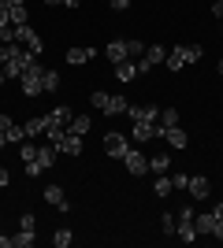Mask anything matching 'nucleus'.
Here are the masks:
<instances>
[{"label": "nucleus", "instance_id": "nucleus-1", "mask_svg": "<svg viewBox=\"0 0 223 248\" xmlns=\"http://www.w3.org/2000/svg\"><path fill=\"white\" fill-rule=\"evenodd\" d=\"M45 71H49V67H45L41 60H34L30 67L19 74V78H22V96H37V93H45Z\"/></svg>", "mask_w": 223, "mask_h": 248}, {"label": "nucleus", "instance_id": "nucleus-2", "mask_svg": "<svg viewBox=\"0 0 223 248\" xmlns=\"http://www.w3.org/2000/svg\"><path fill=\"white\" fill-rule=\"evenodd\" d=\"M89 104H93L97 111H104L108 119H112V115H127V108H130V100L123 93H116V96H108V93H101V89H97L93 96H89Z\"/></svg>", "mask_w": 223, "mask_h": 248}, {"label": "nucleus", "instance_id": "nucleus-3", "mask_svg": "<svg viewBox=\"0 0 223 248\" xmlns=\"http://www.w3.org/2000/svg\"><path fill=\"white\" fill-rule=\"evenodd\" d=\"M193 207H179V215H175V237L182 241V245H193L197 241V222H193Z\"/></svg>", "mask_w": 223, "mask_h": 248}, {"label": "nucleus", "instance_id": "nucleus-4", "mask_svg": "<svg viewBox=\"0 0 223 248\" xmlns=\"http://www.w3.org/2000/svg\"><path fill=\"white\" fill-rule=\"evenodd\" d=\"M193 60H201V45H179V48H171L168 52V67L171 71H182L186 63H193Z\"/></svg>", "mask_w": 223, "mask_h": 248}, {"label": "nucleus", "instance_id": "nucleus-5", "mask_svg": "<svg viewBox=\"0 0 223 248\" xmlns=\"http://www.w3.org/2000/svg\"><path fill=\"white\" fill-rule=\"evenodd\" d=\"M15 41L22 45L26 52H34V56H41L45 52V41H41V33L34 30L30 22H22V26H15Z\"/></svg>", "mask_w": 223, "mask_h": 248}, {"label": "nucleus", "instance_id": "nucleus-6", "mask_svg": "<svg viewBox=\"0 0 223 248\" xmlns=\"http://www.w3.org/2000/svg\"><path fill=\"white\" fill-rule=\"evenodd\" d=\"M164 60H168V48H164V45H149V48L141 52V60H134V63H138V74H149L156 63H164Z\"/></svg>", "mask_w": 223, "mask_h": 248}, {"label": "nucleus", "instance_id": "nucleus-7", "mask_svg": "<svg viewBox=\"0 0 223 248\" xmlns=\"http://www.w3.org/2000/svg\"><path fill=\"white\" fill-rule=\"evenodd\" d=\"M52 145L60 148V152H64V155H82V137H78V134H71L67 126H64V134L56 137Z\"/></svg>", "mask_w": 223, "mask_h": 248}, {"label": "nucleus", "instance_id": "nucleus-8", "mask_svg": "<svg viewBox=\"0 0 223 248\" xmlns=\"http://www.w3.org/2000/svg\"><path fill=\"white\" fill-rule=\"evenodd\" d=\"M104 152L112 155V159H123V155L130 152V148H127V137L116 134V130H112V134H104Z\"/></svg>", "mask_w": 223, "mask_h": 248}, {"label": "nucleus", "instance_id": "nucleus-9", "mask_svg": "<svg viewBox=\"0 0 223 248\" xmlns=\"http://www.w3.org/2000/svg\"><path fill=\"white\" fill-rule=\"evenodd\" d=\"M11 15V26H22V22H30V11H26V0H0Z\"/></svg>", "mask_w": 223, "mask_h": 248}, {"label": "nucleus", "instance_id": "nucleus-10", "mask_svg": "<svg viewBox=\"0 0 223 248\" xmlns=\"http://www.w3.org/2000/svg\"><path fill=\"white\" fill-rule=\"evenodd\" d=\"M45 204L56 207V211H71V200H67V193L60 186H49V189H45Z\"/></svg>", "mask_w": 223, "mask_h": 248}, {"label": "nucleus", "instance_id": "nucleus-11", "mask_svg": "<svg viewBox=\"0 0 223 248\" xmlns=\"http://www.w3.org/2000/svg\"><path fill=\"white\" fill-rule=\"evenodd\" d=\"M160 130H164V126H160ZM160 137H164L171 148H186V145H190V134H186L182 126H168V130H164Z\"/></svg>", "mask_w": 223, "mask_h": 248}, {"label": "nucleus", "instance_id": "nucleus-12", "mask_svg": "<svg viewBox=\"0 0 223 248\" xmlns=\"http://www.w3.org/2000/svg\"><path fill=\"white\" fill-rule=\"evenodd\" d=\"M123 167H127L130 174H145V170H149V159L138 152V148H130V152L123 155Z\"/></svg>", "mask_w": 223, "mask_h": 248}, {"label": "nucleus", "instance_id": "nucleus-13", "mask_svg": "<svg viewBox=\"0 0 223 248\" xmlns=\"http://www.w3.org/2000/svg\"><path fill=\"white\" fill-rule=\"evenodd\" d=\"M186 193H190V197H197V200H205L208 193H212V182H208V178H201V174H190V186H186Z\"/></svg>", "mask_w": 223, "mask_h": 248}, {"label": "nucleus", "instance_id": "nucleus-14", "mask_svg": "<svg viewBox=\"0 0 223 248\" xmlns=\"http://www.w3.org/2000/svg\"><path fill=\"white\" fill-rule=\"evenodd\" d=\"M160 137V123H134V141H153Z\"/></svg>", "mask_w": 223, "mask_h": 248}, {"label": "nucleus", "instance_id": "nucleus-15", "mask_svg": "<svg viewBox=\"0 0 223 248\" xmlns=\"http://www.w3.org/2000/svg\"><path fill=\"white\" fill-rule=\"evenodd\" d=\"M116 78L119 82H134V78H138V63L134 60H119L116 63Z\"/></svg>", "mask_w": 223, "mask_h": 248}, {"label": "nucleus", "instance_id": "nucleus-16", "mask_svg": "<svg viewBox=\"0 0 223 248\" xmlns=\"http://www.w3.org/2000/svg\"><path fill=\"white\" fill-rule=\"evenodd\" d=\"M97 56V48H71L67 52V63H71V67H82V63H89Z\"/></svg>", "mask_w": 223, "mask_h": 248}, {"label": "nucleus", "instance_id": "nucleus-17", "mask_svg": "<svg viewBox=\"0 0 223 248\" xmlns=\"http://www.w3.org/2000/svg\"><path fill=\"white\" fill-rule=\"evenodd\" d=\"M108 60L112 63H119V60H130V52H127V41H108Z\"/></svg>", "mask_w": 223, "mask_h": 248}, {"label": "nucleus", "instance_id": "nucleus-18", "mask_svg": "<svg viewBox=\"0 0 223 248\" xmlns=\"http://www.w3.org/2000/svg\"><path fill=\"white\" fill-rule=\"evenodd\" d=\"M67 123H71V108L67 104H60V108L49 111V126H67Z\"/></svg>", "mask_w": 223, "mask_h": 248}, {"label": "nucleus", "instance_id": "nucleus-19", "mask_svg": "<svg viewBox=\"0 0 223 248\" xmlns=\"http://www.w3.org/2000/svg\"><path fill=\"white\" fill-rule=\"evenodd\" d=\"M168 167H171L168 152H156L153 159H149V170H153V174H168Z\"/></svg>", "mask_w": 223, "mask_h": 248}, {"label": "nucleus", "instance_id": "nucleus-20", "mask_svg": "<svg viewBox=\"0 0 223 248\" xmlns=\"http://www.w3.org/2000/svg\"><path fill=\"white\" fill-rule=\"evenodd\" d=\"M45 126H49V115H37V119H30L22 130H26V137H37V134H45Z\"/></svg>", "mask_w": 223, "mask_h": 248}, {"label": "nucleus", "instance_id": "nucleus-21", "mask_svg": "<svg viewBox=\"0 0 223 248\" xmlns=\"http://www.w3.org/2000/svg\"><path fill=\"white\" fill-rule=\"evenodd\" d=\"M89 126H93V119L78 115V119H71V123H67V130H71V134H78V137H86V134H89Z\"/></svg>", "mask_w": 223, "mask_h": 248}, {"label": "nucleus", "instance_id": "nucleus-22", "mask_svg": "<svg viewBox=\"0 0 223 248\" xmlns=\"http://www.w3.org/2000/svg\"><path fill=\"white\" fill-rule=\"evenodd\" d=\"M193 222H197V237H201V233H208V237H212V211H201V215H193Z\"/></svg>", "mask_w": 223, "mask_h": 248}, {"label": "nucleus", "instance_id": "nucleus-23", "mask_svg": "<svg viewBox=\"0 0 223 248\" xmlns=\"http://www.w3.org/2000/svg\"><path fill=\"white\" fill-rule=\"evenodd\" d=\"M212 237H216V241H223V204H216V207H212Z\"/></svg>", "mask_w": 223, "mask_h": 248}, {"label": "nucleus", "instance_id": "nucleus-24", "mask_svg": "<svg viewBox=\"0 0 223 248\" xmlns=\"http://www.w3.org/2000/svg\"><path fill=\"white\" fill-rule=\"evenodd\" d=\"M34 230H19V233H15V237H11V248H30L34 245Z\"/></svg>", "mask_w": 223, "mask_h": 248}, {"label": "nucleus", "instance_id": "nucleus-25", "mask_svg": "<svg viewBox=\"0 0 223 248\" xmlns=\"http://www.w3.org/2000/svg\"><path fill=\"white\" fill-rule=\"evenodd\" d=\"M52 245H56V248H71V245H74V233H71L67 226L56 230V233H52Z\"/></svg>", "mask_w": 223, "mask_h": 248}, {"label": "nucleus", "instance_id": "nucleus-26", "mask_svg": "<svg viewBox=\"0 0 223 248\" xmlns=\"http://www.w3.org/2000/svg\"><path fill=\"white\" fill-rule=\"evenodd\" d=\"M160 126L168 130V126H179V111L175 108H160Z\"/></svg>", "mask_w": 223, "mask_h": 248}, {"label": "nucleus", "instance_id": "nucleus-27", "mask_svg": "<svg viewBox=\"0 0 223 248\" xmlns=\"http://www.w3.org/2000/svg\"><path fill=\"white\" fill-rule=\"evenodd\" d=\"M153 193H156V197H171V178L160 174L156 182H153Z\"/></svg>", "mask_w": 223, "mask_h": 248}, {"label": "nucleus", "instance_id": "nucleus-28", "mask_svg": "<svg viewBox=\"0 0 223 248\" xmlns=\"http://www.w3.org/2000/svg\"><path fill=\"white\" fill-rule=\"evenodd\" d=\"M19 155H22V163H37V145H30V141H22Z\"/></svg>", "mask_w": 223, "mask_h": 248}, {"label": "nucleus", "instance_id": "nucleus-29", "mask_svg": "<svg viewBox=\"0 0 223 248\" xmlns=\"http://www.w3.org/2000/svg\"><path fill=\"white\" fill-rule=\"evenodd\" d=\"M19 230H37V215H34V211H22L19 215Z\"/></svg>", "mask_w": 223, "mask_h": 248}, {"label": "nucleus", "instance_id": "nucleus-30", "mask_svg": "<svg viewBox=\"0 0 223 248\" xmlns=\"http://www.w3.org/2000/svg\"><path fill=\"white\" fill-rule=\"evenodd\" d=\"M160 226H164V233H168V237H175V215H171V211L160 218Z\"/></svg>", "mask_w": 223, "mask_h": 248}, {"label": "nucleus", "instance_id": "nucleus-31", "mask_svg": "<svg viewBox=\"0 0 223 248\" xmlns=\"http://www.w3.org/2000/svg\"><path fill=\"white\" fill-rule=\"evenodd\" d=\"M56 85H60V74H56V71H45V89H56Z\"/></svg>", "mask_w": 223, "mask_h": 248}, {"label": "nucleus", "instance_id": "nucleus-32", "mask_svg": "<svg viewBox=\"0 0 223 248\" xmlns=\"http://www.w3.org/2000/svg\"><path fill=\"white\" fill-rule=\"evenodd\" d=\"M186 186H190V174H175L171 178V189H186Z\"/></svg>", "mask_w": 223, "mask_h": 248}, {"label": "nucleus", "instance_id": "nucleus-33", "mask_svg": "<svg viewBox=\"0 0 223 248\" xmlns=\"http://www.w3.org/2000/svg\"><path fill=\"white\" fill-rule=\"evenodd\" d=\"M127 52H130V60H138L141 56V41H127Z\"/></svg>", "mask_w": 223, "mask_h": 248}, {"label": "nucleus", "instance_id": "nucleus-34", "mask_svg": "<svg viewBox=\"0 0 223 248\" xmlns=\"http://www.w3.org/2000/svg\"><path fill=\"white\" fill-rule=\"evenodd\" d=\"M8 26H11V15H8V8L0 4V30H8Z\"/></svg>", "mask_w": 223, "mask_h": 248}, {"label": "nucleus", "instance_id": "nucleus-35", "mask_svg": "<svg viewBox=\"0 0 223 248\" xmlns=\"http://www.w3.org/2000/svg\"><path fill=\"white\" fill-rule=\"evenodd\" d=\"M130 4H134V0H112V11H127Z\"/></svg>", "mask_w": 223, "mask_h": 248}, {"label": "nucleus", "instance_id": "nucleus-36", "mask_svg": "<svg viewBox=\"0 0 223 248\" xmlns=\"http://www.w3.org/2000/svg\"><path fill=\"white\" fill-rule=\"evenodd\" d=\"M52 4H64V8H78L82 0H49V8H52Z\"/></svg>", "mask_w": 223, "mask_h": 248}, {"label": "nucleus", "instance_id": "nucleus-37", "mask_svg": "<svg viewBox=\"0 0 223 248\" xmlns=\"http://www.w3.org/2000/svg\"><path fill=\"white\" fill-rule=\"evenodd\" d=\"M212 15H216V19H223V0H216V4H212Z\"/></svg>", "mask_w": 223, "mask_h": 248}, {"label": "nucleus", "instance_id": "nucleus-38", "mask_svg": "<svg viewBox=\"0 0 223 248\" xmlns=\"http://www.w3.org/2000/svg\"><path fill=\"white\" fill-rule=\"evenodd\" d=\"M8 182H11V174H8V170H4V167H0V189L8 186Z\"/></svg>", "mask_w": 223, "mask_h": 248}, {"label": "nucleus", "instance_id": "nucleus-39", "mask_svg": "<svg viewBox=\"0 0 223 248\" xmlns=\"http://www.w3.org/2000/svg\"><path fill=\"white\" fill-rule=\"evenodd\" d=\"M0 248H11V237H4V233H0Z\"/></svg>", "mask_w": 223, "mask_h": 248}, {"label": "nucleus", "instance_id": "nucleus-40", "mask_svg": "<svg viewBox=\"0 0 223 248\" xmlns=\"http://www.w3.org/2000/svg\"><path fill=\"white\" fill-rule=\"evenodd\" d=\"M4 82H8V71H4V67H0V85H4Z\"/></svg>", "mask_w": 223, "mask_h": 248}, {"label": "nucleus", "instance_id": "nucleus-41", "mask_svg": "<svg viewBox=\"0 0 223 248\" xmlns=\"http://www.w3.org/2000/svg\"><path fill=\"white\" fill-rule=\"evenodd\" d=\"M4 145H8V137H4V134H0V148H4Z\"/></svg>", "mask_w": 223, "mask_h": 248}, {"label": "nucleus", "instance_id": "nucleus-42", "mask_svg": "<svg viewBox=\"0 0 223 248\" xmlns=\"http://www.w3.org/2000/svg\"><path fill=\"white\" fill-rule=\"evenodd\" d=\"M220 74H223V60H220Z\"/></svg>", "mask_w": 223, "mask_h": 248}, {"label": "nucleus", "instance_id": "nucleus-43", "mask_svg": "<svg viewBox=\"0 0 223 248\" xmlns=\"http://www.w3.org/2000/svg\"><path fill=\"white\" fill-rule=\"evenodd\" d=\"M220 30H223V19H220Z\"/></svg>", "mask_w": 223, "mask_h": 248}]
</instances>
